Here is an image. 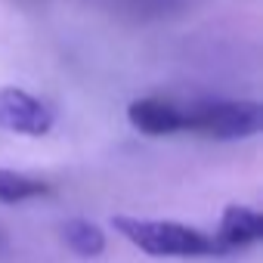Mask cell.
<instances>
[{
	"mask_svg": "<svg viewBox=\"0 0 263 263\" xmlns=\"http://www.w3.org/2000/svg\"><path fill=\"white\" fill-rule=\"evenodd\" d=\"M263 124L254 99H198L183 105V130L208 140H248Z\"/></svg>",
	"mask_w": 263,
	"mask_h": 263,
	"instance_id": "cell-2",
	"label": "cell"
},
{
	"mask_svg": "<svg viewBox=\"0 0 263 263\" xmlns=\"http://www.w3.org/2000/svg\"><path fill=\"white\" fill-rule=\"evenodd\" d=\"M111 223L130 245L149 257H220V245L214 235L177 220L115 217Z\"/></svg>",
	"mask_w": 263,
	"mask_h": 263,
	"instance_id": "cell-1",
	"label": "cell"
},
{
	"mask_svg": "<svg viewBox=\"0 0 263 263\" xmlns=\"http://www.w3.org/2000/svg\"><path fill=\"white\" fill-rule=\"evenodd\" d=\"M53 186L41 177H28L10 167H0V204H22L31 198H44L50 195Z\"/></svg>",
	"mask_w": 263,
	"mask_h": 263,
	"instance_id": "cell-7",
	"label": "cell"
},
{
	"mask_svg": "<svg viewBox=\"0 0 263 263\" xmlns=\"http://www.w3.org/2000/svg\"><path fill=\"white\" fill-rule=\"evenodd\" d=\"M217 245H220V254H229V251H241V248H251L263 238V217L254 211V208H245V204H229L220 217V229H217Z\"/></svg>",
	"mask_w": 263,
	"mask_h": 263,
	"instance_id": "cell-5",
	"label": "cell"
},
{
	"mask_svg": "<svg viewBox=\"0 0 263 263\" xmlns=\"http://www.w3.org/2000/svg\"><path fill=\"white\" fill-rule=\"evenodd\" d=\"M105 10H111L121 19H134V22H149V19H164L177 16L189 0H99Z\"/></svg>",
	"mask_w": 263,
	"mask_h": 263,
	"instance_id": "cell-6",
	"label": "cell"
},
{
	"mask_svg": "<svg viewBox=\"0 0 263 263\" xmlns=\"http://www.w3.org/2000/svg\"><path fill=\"white\" fill-rule=\"evenodd\" d=\"M56 124V111L22 87H0V130L22 137H44Z\"/></svg>",
	"mask_w": 263,
	"mask_h": 263,
	"instance_id": "cell-3",
	"label": "cell"
},
{
	"mask_svg": "<svg viewBox=\"0 0 263 263\" xmlns=\"http://www.w3.org/2000/svg\"><path fill=\"white\" fill-rule=\"evenodd\" d=\"M62 241L78 254V257H99L105 251V232L93 220H65L62 226Z\"/></svg>",
	"mask_w": 263,
	"mask_h": 263,
	"instance_id": "cell-8",
	"label": "cell"
},
{
	"mask_svg": "<svg viewBox=\"0 0 263 263\" xmlns=\"http://www.w3.org/2000/svg\"><path fill=\"white\" fill-rule=\"evenodd\" d=\"M127 121L146 137L183 134V102L167 96H143L127 105Z\"/></svg>",
	"mask_w": 263,
	"mask_h": 263,
	"instance_id": "cell-4",
	"label": "cell"
}]
</instances>
